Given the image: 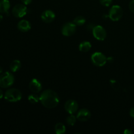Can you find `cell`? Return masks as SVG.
<instances>
[{
    "label": "cell",
    "instance_id": "obj_1",
    "mask_svg": "<svg viewBox=\"0 0 134 134\" xmlns=\"http://www.w3.org/2000/svg\"><path fill=\"white\" fill-rule=\"evenodd\" d=\"M40 102L47 109H54L60 103V98L57 93L51 89L43 91L40 96Z\"/></svg>",
    "mask_w": 134,
    "mask_h": 134
},
{
    "label": "cell",
    "instance_id": "obj_2",
    "mask_svg": "<svg viewBox=\"0 0 134 134\" xmlns=\"http://www.w3.org/2000/svg\"><path fill=\"white\" fill-rule=\"evenodd\" d=\"M22 94L20 90L16 88H9L5 92L4 98L5 100L9 102L14 103V102H19L22 99Z\"/></svg>",
    "mask_w": 134,
    "mask_h": 134
},
{
    "label": "cell",
    "instance_id": "obj_3",
    "mask_svg": "<svg viewBox=\"0 0 134 134\" xmlns=\"http://www.w3.org/2000/svg\"><path fill=\"white\" fill-rule=\"evenodd\" d=\"M14 77L13 73L6 71L0 75V87L7 88L14 84Z\"/></svg>",
    "mask_w": 134,
    "mask_h": 134
},
{
    "label": "cell",
    "instance_id": "obj_4",
    "mask_svg": "<svg viewBox=\"0 0 134 134\" xmlns=\"http://www.w3.org/2000/svg\"><path fill=\"white\" fill-rule=\"evenodd\" d=\"M123 16V10L120 5H113L110 9L108 16L113 22H117L120 20Z\"/></svg>",
    "mask_w": 134,
    "mask_h": 134
},
{
    "label": "cell",
    "instance_id": "obj_5",
    "mask_svg": "<svg viewBox=\"0 0 134 134\" xmlns=\"http://www.w3.org/2000/svg\"><path fill=\"white\" fill-rule=\"evenodd\" d=\"M91 61L94 65L97 67H102L107 62L105 55L100 52H96L92 55Z\"/></svg>",
    "mask_w": 134,
    "mask_h": 134
},
{
    "label": "cell",
    "instance_id": "obj_6",
    "mask_svg": "<svg viewBox=\"0 0 134 134\" xmlns=\"http://www.w3.org/2000/svg\"><path fill=\"white\" fill-rule=\"evenodd\" d=\"M77 30V25L73 22H67L62 27L61 31L63 35L65 37H70L74 35Z\"/></svg>",
    "mask_w": 134,
    "mask_h": 134
},
{
    "label": "cell",
    "instance_id": "obj_7",
    "mask_svg": "<svg viewBox=\"0 0 134 134\" xmlns=\"http://www.w3.org/2000/svg\"><path fill=\"white\" fill-rule=\"evenodd\" d=\"M27 13V7L23 3L17 4V5H14L12 10V14L16 18H22L26 15Z\"/></svg>",
    "mask_w": 134,
    "mask_h": 134
},
{
    "label": "cell",
    "instance_id": "obj_8",
    "mask_svg": "<svg viewBox=\"0 0 134 134\" xmlns=\"http://www.w3.org/2000/svg\"><path fill=\"white\" fill-rule=\"evenodd\" d=\"M93 36L98 41H104L107 37V32L103 27L99 25H97L94 27L92 30Z\"/></svg>",
    "mask_w": 134,
    "mask_h": 134
},
{
    "label": "cell",
    "instance_id": "obj_9",
    "mask_svg": "<svg viewBox=\"0 0 134 134\" xmlns=\"http://www.w3.org/2000/svg\"><path fill=\"white\" fill-rule=\"evenodd\" d=\"M64 108H65V111L70 115L71 114H74L78 111V103L74 99H69L65 103Z\"/></svg>",
    "mask_w": 134,
    "mask_h": 134
},
{
    "label": "cell",
    "instance_id": "obj_10",
    "mask_svg": "<svg viewBox=\"0 0 134 134\" xmlns=\"http://www.w3.org/2000/svg\"><path fill=\"white\" fill-rule=\"evenodd\" d=\"M77 119L81 122H86L91 117V113L87 109H81L77 114Z\"/></svg>",
    "mask_w": 134,
    "mask_h": 134
},
{
    "label": "cell",
    "instance_id": "obj_11",
    "mask_svg": "<svg viewBox=\"0 0 134 134\" xmlns=\"http://www.w3.org/2000/svg\"><path fill=\"white\" fill-rule=\"evenodd\" d=\"M56 18L55 13L51 10H46L43 12L41 15V18L45 23H51Z\"/></svg>",
    "mask_w": 134,
    "mask_h": 134
},
{
    "label": "cell",
    "instance_id": "obj_12",
    "mask_svg": "<svg viewBox=\"0 0 134 134\" xmlns=\"http://www.w3.org/2000/svg\"><path fill=\"white\" fill-rule=\"evenodd\" d=\"M29 88L33 93L40 92L42 90V85L40 81L37 79H33L29 84Z\"/></svg>",
    "mask_w": 134,
    "mask_h": 134
},
{
    "label": "cell",
    "instance_id": "obj_13",
    "mask_svg": "<svg viewBox=\"0 0 134 134\" xmlns=\"http://www.w3.org/2000/svg\"><path fill=\"white\" fill-rule=\"evenodd\" d=\"M17 27H18V30L22 31V32H27V31H30L31 27V24H30V22L28 20H22L18 22Z\"/></svg>",
    "mask_w": 134,
    "mask_h": 134
},
{
    "label": "cell",
    "instance_id": "obj_14",
    "mask_svg": "<svg viewBox=\"0 0 134 134\" xmlns=\"http://www.w3.org/2000/svg\"><path fill=\"white\" fill-rule=\"evenodd\" d=\"M10 7V4L9 0H0V13L9 14Z\"/></svg>",
    "mask_w": 134,
    "mask_h": 134
},
{
    "label": "cell",
    "instance_id": "obj_15",
    "mask_svg": "<svg viewBox=\"0 0 134 134\" xmlns=\"http://www.w3.org/2000/svg\"><path fill=\"white\" fill-rule=\"evenodd\" d=\"M92 48L91 43L89 41H83L80 43L79 49L82 52H87L90 51Z\"/></svg>",
    "mask_w": 134,
    "mask_h": 134
},
{
    "label": "cell",
    "instance_id": "obj_16",
    "mask_svg": "<svg viewBox=\"0 0 134 134\" xmlns=\"http://www.w3.org/2000/svg\"><path fill=\"white\" fill-rule=\"evenodd\" d=\"M21 62L20 60H14L10 63V69L12 72L14 73L16 72L20 69L21 68Z\"/></svg>",
    "mask_w": 134,
    "mask_h": 134
},
{
    "label": "cell",
    "instance_id": "obj_17",
    "mask_svg": "<svg viewBox=\"0 0 134 134\" xmlns=\"http://www.w3.org/2000/svg\"><path fill=\"white\" fill-rule=\"evenodd\" d=\"M54 131L56 134H64L66 132L65 125L62 122H58L55 125Z\"/></svg>",
    "mask_w": 134,
    "mask_h": 134
},
{
    "label": "cell",
    "instance_id": "obj_18",
    "mask_svg": "<svg viewBox=\"0 0 134 134\" xmlns=\"http://www.w3.org/2000/svg\"><path fill=\"white\" fill-rule=\"evenodd\" d=\"M27 99L30 103H32V104H36L38 102H40V96H38L36 93H33L28 96Z\"/></svg>",
    "mask_w": 134,
    "mask_h": 134
},
{
    "label": "cell",
    "instance_id": "obj_19",
    "mask_svg": "<svg viewBox=\"0 0 134 134\" xmlns=\"http://www.w3.org/2000/svg\"><path fill=\"white\" fill-rule=\"evenodd\" d=\"M86 22V19H85V17L82 16H78L76 18H75L74 20H73V23L75 25H77V26H81L82 25H84Z\"/></svg>",
    "mask_w": 134,
    "mask_h": 134
},
{
    "label": "cell",
    "instance_id": "obj_20",
    "mask_svg": "<svg viewBox=\"0 0 134 134\" xmlns=\"http://www.w3.org/2000/svg\"><path fill=\"white\" fill-rule=\"evenodd\" d=\"M77 119V116H74V115H73V114H71L69 116H68V117H67L66 122H67V123H68V125L73 126H74L75 124L76 123Z\"/></svg>",
    "mask_w": 134,
    "mask_h": 134
},
{
    "label": "cell",
    "instance_id": "obj_21",
    "mask_svg": "<svg viewBox=\"0 0 134 134\" xmlns=\"http://www.w3.org/2000/svg\"><path fill=\"white\" fill-rule=\"evenodd\" d=\"M109 83L111 86L112 87V88L116 90V91H117V90H119L120 88V83L117 81H116V80L111 79L109 81Z\"/></svg>",
    "mask_w": 134,
    "mask_h": 134
},
{
    "label": "cell",
    "instance_id": "obj_22",
    "mask_svg": "<svg viewBox=\"0 0 134 134\" xmlns=\"http://www.w3.org/2000/svg\"><path fill=\"white\" fill-rule=\"evenodd\" d=\"M99 1L100 3L105 7L110 6L113 2V0H99Z\"/></svg>",
    "mask_w": 134,
    "mask_h": 134
},
{
    "label": "cell",
    "instance_id": "obj_23",
    "mask_svg": "<svg viewBox=\"0 0 134 134\" xmlns=\"http://www.w3.org/2000/svg\"><path fill=\"white\" fill-rule=\"evenodd\" d=\"M129 9L132 13L134 14V0H132L129 3Z\"/></svg>",
    "mask_w": 134,
    "mask_h": 134
},
{
    "label": "cell",
    "instance_id": "obj_24",
    "mask_svg": "<svg viewBox=\"0 0 134 134\" xmlns=\"http://www.w3.org/2000/svg\"><path fill=\"white\" fill-rule=\"evenodd\" d=\"M22 3L24 5H30L31 2H32V0H21Z\"/></svg>",
    "mask_w": 134,
    "mask_h": 134
},
{
    "label": "cell",
    "instance_id": "obj_25",
    "mask_svg": "<svg viewBox=\"0 0 134 134\" xmlns=\"http://www.w3.org/2000/svg\"><path fill=\"white\" fill-rule=\"evenodd\" d=\"M130 115L131 117L134 119V107H132L130 111Z\"/></svg>",
    "mask_w": 134,
    "mask_h": 134
},
{
    "label": "cell",
    "instance_id": "obj_26",
    "mask_svg": "<svg viewBox=\"0 0 134 134\" xmlns=\"http://www.w3.org/2000/svg\"><path fill=\"white\" fill-rule=\"evenodd\" d=\"M124 134H132V133H133V132H132V131L130 130L126 129L124 131Z\"/></svg>",
    "mask_w": 134,
    "mask_h": 134
},
{
    "label": "cell",
    "instance_id": "obj_27",
    "mask_svg": "<svg viewBox=\"0 0 134 134\" xmlns=\"http://www.w3.org/2000/svg\"><path fill=\"white\" fill-rule=\"evenodd\" d=\"M107 62H113V58L112 57L107 58Z\"/></svg>",
    "mask_w": 134,
    "mask_h": 134
},
{
    "label": "cell",
    "instance_id": "obj_28",
    "mask_svg": "<svg viewBox=\"0 0 134 134\" xmlns=\"http://www.w3.org/2000/svg\"><path fill=\"white\" fill-rule=\"evenodd\" d=\"M3 98V93L2 90L0 89V99H2Z\"/></svg>",
    "mask_w": 134,
    "mask_h": 134
},
{
    "label": "cell",
    "instance_id": "obj_29",
    "mask_svg": "<svg viewBox=\"0 0 134 134\" xmlns=\"http://www.w3.org/2000/svg\"><path fill=\"white\" fill-rule=\"evenodd\" d=\"M3 17L2 14H0V22H1V21H2V20H3Z\"/></svg>",
    "mask_w": 134,
    "mask_h": 134
},
{
    "label": "cell",
    "instance_id": "obj_30",
    "mask_svg": "<svg viewBox=\"0 0 134 134\" xmlns=\"http://www.w3.org/2000/svg\"><path fill=\"white\" fill-rule=\"evenodd\" d=\"M3 73V68L0 66V73Z\"/></svg>",
    "mask_w": 134,
    "mask_h": 134
}]
</instances>
